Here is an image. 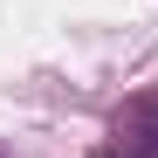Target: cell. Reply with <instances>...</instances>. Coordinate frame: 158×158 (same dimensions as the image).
I'll use <instances>...</instances> for the list:
<instances>
[{"mask_svg":"<svg viewBox=\"0 0 158 158\" xmlns=\"http://www.w3.org/2000/svg\"><path fill=\"white\" fill-rule=\"evenodd\" d=\"M103 158H158V89H144V96L117 117L110 151H103Z\"/></svg>","mask_w":158,"mask_h":158,"instance_id":"6da1fadb","label":"cell"}]
</instances>
